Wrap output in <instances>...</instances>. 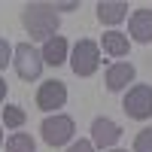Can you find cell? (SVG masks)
<instances>
[{
	"label": "cell",
	"instance_id": "cell-1",
	"mask_svg": "<svg viewBox=\"0 0 152 152\" xmlns=\"http://www.w3.org/2000/svg\"><path fill=\"white\" fill-rule=\"evenodd\" d=\"M21 24L24 31H28V37H34V40H52L58 24H61V15L55 12L52 3H24L21 6Z\"/></svg>",
	"mask_w": 152,
	"mask_h": 152
},
{
	"label": "cell",
	"instance_id": "cell-2",
	"mask_svg": "<svg viewBox=\"0 0 152 152\" xmlns=\"http://www.w3.org/2000/svg\"><path fill=\"white\" fill-rule=\"evenodd\" d=\"M12 64H15V73L24 82H34V79H40V73H43V52L28 46V43H18L12 49Z\"/></svg>",
	"mask_w": 152,
	"mask_h": 152
},
{
	"label": "cell",
	"instance_id": "cell-3",
	"mask_svg": "<svg viewBox=\"0 0 152 152\" xmlns=\"http://www.w3.org/2000/svg\"><path fill=\"white\" fill-rule=\"evenodd\" d=\"M70 67L76 76H94L100 67V49L94 40H79L70 52Z\"/></svg>",
	"mask_w": 152,
	"mask_h": 152
},
{
	"label": "cell",
	"instance_id": "cell-4",
	"mask_svg": "<svg viewBox=\"0 0 152 152\" xmlns=\"http://www.w3.org/2000/svg\"><path fill=\"white\" fill-rule=\"evenodd\" d=\"M40 131H43V140H46L49 146H67V143H73L76 125H73L70 116L58 113V116H49V119L40 125Z\"/></svg>",
	"mask_w": 152,
	"mask_h": 152
},
{
	"label": "cell",
	"instance_id": "cell-5",
	"mask_svg": "<svg viewBox=\"0 0 152 152\" xmlns=\"http://www.w3.org/2000/svg\"><path fill=\"white\" fill-rule=\"evenodd\" d=\"M125 116H131L137 122H143L152 116V85H131L128 94H125Z\"/></svg>",
	"mask_w": 152,
	"mask_h": 152
},
{
	"label": "cell",
	"instance_id": "cell-6",
	"mask_svg": "<svg viewBox=\"0 0 152 152\" xmlns=\"http://www.w3.org/2000/svg\"><path fill=\"white\" fill-rule=\"evenodd\" d=\"M64 104H67V85L61 79H49V82H43L37 88V107L43 113H55Z\"/></svg>",
	"mask_w": 152,
	"mask_h": 152
},
{
	"label": "cell",
	"instance_id": "cell-7",
	"mask_svg": "<svg viewBox=\"0 0 152 152\" xmlns=\"http://www.w3.org/2000/svg\"><path fill=\"white\" fill-rule=\"evenodd\" d=\"M122 140V128L113 119L100 116L91 122V146H100V149H116V143Z\"/></svg>",
	"mask_w": 152,
	"mask_h": 152
},
{
	"label": "cell",
	"instance_id": "cell-8",
	"mask_svg": "<svg viewBox=\"0 0 152 152\" xmlns=\"http://www.w3.org/2000/svg\"><path fill=\"white\" fill-rule=\"evenodd\" d=\"M134 76H137V70H134L131 61H116V64H110V67H107L104 82H107L110 91H125V88L134 82Z\"/></svg>",
	"mask_w": 152,
	"mask_h": 152
},
{
	"label": "cell",
	"instance_id": "cell-9",
	"mask_svg": "<svg viewBox=\"0 0 152 152\" xmlns=\"http://www.w3.org/2000/svg\"><path fill=\"white\" fill-rule=\"evenodd\" d=\"M128 34L134 43H152V9H134L131 12Z\"/></svg>",
	"mask_w": 152,
	"mask_h": 152
},
{
	"label": "cell",
	"instance_id": "cell-10",
	"mask_svg": "<svg viewBox=\"0 0 152 152\" xmlns=\"http://www.w3.org/2000/svg\"><path fill=\"white\" fill-rule=\"evenodd\" d=\"M40 52H43V64L58 67V64H64V61H70V43H67L61 34H55L52 40H46V43H43Z\"/></svg>",
	"mask_w": 152,
	"mask_h": 152
},
{
	"label": "cell",
	"instance_id": "cell-11",
	"mask_svg": "<svg viewBox=\"0 0 152 152\" xmlns=\"http://www.w3.org/2000/svg\"><path fill=\"white\" fill-rule=\"evenodd\" d=\"M125 15H128V3L125 0H100L97 3V21L100 24H119L125 21Z\"/></svg>",
	"mask_w": 152,
	"mask_h": 152
},
{
	"label": "cell",
	"instance_id": "cell-12",
	"mask_svg": "<svg viewBox=\"0 0 152 152\" xmlns=\"http://www.w3.org/2000/svg\"><path fill=\"white\" fill-rule=\"evenodd\" d=\"M100 46H104V52L110 58H128V52H131V40L119 31H107L100 37Z\"/></svg>",
	"mask_w": 152,
	"mask_h": 152
},
{
	"label": "cell",
	"instance_id": "cell-13",
	"mask_svg": "<svg viewBox=\"0 0 152 152\" xmlns=\"http://www.w3.org/2000/svg\"><path fill=\"white\" fill-rule=\"evenodd\" d=\"M6 152H37V143H34L31 134L15 131V134H9V140H6Z\"/></svg>",
	"mask_w": 152,
	"mask_h": 152
},
{
	"label": "cell",
	"instance_id": "cell-14",
	"mask_svg": "<svg viewBox=\"0 0 152 152\" xmlns=\"http://www.w3.org/2000/svg\"><path fill=\"white\" fill-rule=\"evenodd\" d=\"M24 122H28V116H24L21 107H6V110H3V125H6L9 131H18Z\"/></svg>",
	"mask_w": 152,
	"mask_h": 152
},
{
	"label": "cell",
	"instance_id": "cell-15",
	"mask_svg": "<svg viewBox=\"0 0 152 152\" xmlns=\"http://www.w3.org/2000/svg\"><path fill=\"white\" fill-rule=\"evenodd\" d=\"M134 152H152V128H143L134 137Z\"/></svg>",
	"mask_w": 152,
	"mask_h": 152
},
{
	"label": "cell",
	"instance_id": "cell-16",
	"mask_svg": "<svg viewBox=\"0 0 152 152\" xmlns=\"http://www.w3.org/2000/svg\"><path fill=\"white\" fill-rule=\"evenodd\" d=\"M9 61H12V46L3 40V37H0V70H3Z\"/></svg>",
	"mask_w": 152,
	"mask_h": 152
},
{
	"label": "cell",
	"instance_id": "cell-17",
	"mask_svg": "<svg viewBox=\"0 0 152 152\" xmlns=\"http://www.w3.org/2000/svg\"><path fill=\"white\" fill-rule=\"evenodd\" d=\"M67 152H94V146H91V140H76L67 146Z\"/></svg>",
	"mask_w": 152,
	"mask_h": 152
},
{
	"label": "cell",
	"instance_id": "cell-18",
	"mask_svg": "<svg viewBox=\"0 0 152 152\" xmlns=\"http://www.w3.org/2000/svg\"><path fill=\"white\" fill-rule=\"evenodd\" d=\"M52 6H55V12H58V9H64V12H70V9H76V3H52Z\"/></svg>",
	"mask_w": 152,
	"mask_h": 152
},
{
	"label": "cell",
	"instance_id": "cell-19",
	"mask_svg": "<svg viewBox=\"0 0 152 152\" xmlns=\"http://www.w3.org/2000/svg\"><path fill=\"white\" fill-rule=\"evenodd\" d=\"M3 97H6V79L0 76V104H3Z\"/></svg>",
	"mask_w": 152,
	"mask_h": 152
},
{
	"label": "cell",
	"instance_id": "cell-20",
	"mask_svg": "<svg viewBox=\"0 0 152 152\" xmlns=\"http://www.w3.org/2000/svg\"><path fill=\"white\" fill-rule=\"evenodd\" d=\"M0 146H3V125H0Z\"/></svg>",
	"mask_w": 152,
	"mask_h": 152
},
{
	"label": "cell",
	"instance_id": "cell-21",
	"mask_svg": "<svg viewBox=\"0 0 152 152\" xmlns=\"http://www.w3.org/2000/svg\"><path fill=\"white\" fill-rule=\"evenodd\" d=\"M107 152H125V149H107Z\"/></svg>",
	"mask_w": 152,
	"mask_h": 152
}]
</instances>
